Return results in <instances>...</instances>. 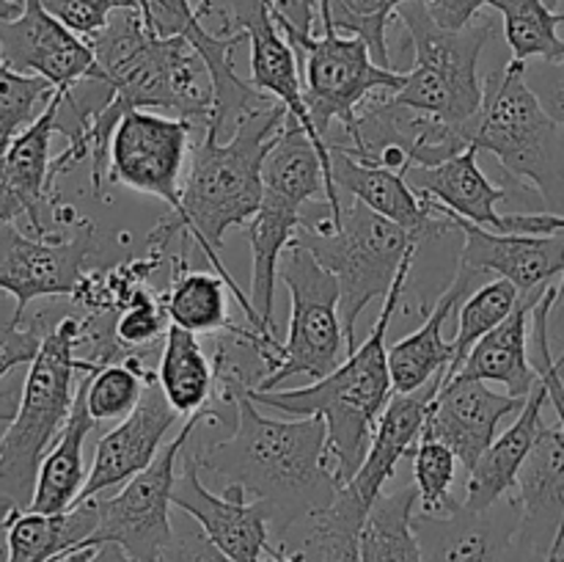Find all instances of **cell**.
I'll use <instances>...</instances> for the list:
<instances>
[{
  "instance_id": "6da1fadb",
  "label": "cell",
  "mask_w": 564,
  "mask_h": 562,
  "mask_svg": "<svg viewBox=\"0 0 564 562\" xmlns=\"http://www.w3.org/2000/svg\"><path fill=\"white\" fill-rule=\"evenodd\" d=\"M102 83L110 94L97 110L83 116L69 143L53 158L55 176L80 160L91 158V191L102 196L108 187L110 138L130 110H171L196 130H207L213 119V80L191 42L182 36H154L141 9H121L108 25L88 39Z\"/></svg>"
},
{
  "instance_id": "7a4b0ae2",
  "label": "cell",
  "mask_w": 564,
  "mask_h": 562,
  "mask_svg": "<svg viewBox=\"0 0 564 562\" xmlns=\"http://www.w3.org/2000/svg\"><path fill=\"white\" fill-rule=\"evenodd\" d=\"M215 375L235 397V424L231 433L215 444L196 450V444L187 441V452L202 472L226 485H237L248 499L264 501L270 529L279 543H284L297 521L328 507L339 490L325 419L264 417L248 397L251 383L246 375L218 361Z\"/></svg>"
},
{
  "instance_id": "3957f363",
  "label": "cell",
  "mask_w": 564,
  "mask_h": 562,
  "mask_svg": "<svg viewBox=\"0 0 564 562\" xmlns=\"http://www.w3.org/2000/svg\"><path fill=\"white\" fill-rule=\"evenodd\" d=\"M286 116L290 114L284 105L273 102L246 116L229 138H218L215 132L204 130L196 147L191 149V165L182 180V213L160 220L147 240L152 251L165 253V248L180 235L193 237L213 270H218L220 279L229 284V292L240 303L253 331L268 342L279 339L268 336L248 292L240 290L220 259V248L226 231L246 226L257 215L264 196V160L284 132Z\"/></svg>"
},
{
  "instance_id": "277c9868",
  "label": "cell",
  "mask_w": 564,
  "mask_h": 562,
  "mask_svg": "<svg viewBox=\"0 0 564 562\" xmlns=\"http://www.w3.org/2000/svg\"><path fill=\"white\" fill-rule=\"evenodd\" d=\"M416 251L408 253L405 262H402L394 287L383 298V309H380L364 345L347 353V358L334 372L325 375L323 380H314V383L297 386V389H248V397L257 406L273 408V411L290 413V417L325 419L328 450L334 457V472L339 485H345L361 468L380 413L394 397L386 334H389V325L394 320L397 306H400V295L413 270Z\"/></svg>"
},
{
  "instance_id": "5b68a950",
  "label": "cell",
  "mask_w": 564,
  "mask_h": 562,
  "mask_svg": "<svg viewBox=\"0 0 564 562\" xmlns=\"http://www.w3.org/2000/svg\"><path fill=\"white\" fill-rule=\"evenodd\" d=\"M86 317L66 314L44 331L42 350L28 364L17 413L0 435V554L3 529L11 516L28 510L36 490L39 466L58 439L75 406V372H94V364L80 358Z\"/></svg>"
},
{
  "instance_id": "8992f818",
  "label": "cell",
  "mask_w": 564,
  "mask_h": 562,
  "mask_svg": "<svg viewBox=\"0 0 564 562\" xmlns=\"http://www.w3.org/2000/svg\"><path fill=\"white\" fill-rule=\"evenodd\" d=\"M468 141L494 154L512 180L529 182L549 213L564 215V125L532 91L523 61L510 58L505 69L485 77L482 108Z\"/></svg>"
},
{
  "instance_id": "52a82bcc",
  "label": "cell",
  "mask_w": 564,
  "mask_h": 562,
  "mask_svg": "<svg viewBox=\"0 0 564 562\" xmlns=\"http://www.w3.org/2000/svg\"><path fill=\"white\" fill-rule=\"evenodd\" d=\"M295 240L303 242L314 259L339 281V314L345 325L347 353L358 347L356 328L364 309L389 295L405 257L422 246L419 237L356 198L341 207L336 226H330L325 215L312 224L303 220Z\"/></svg>"
},
{
  "instance_id": "ba28073f",
  "label": "cell",
  "mask_w": 564,
  "mask_h": 562,
  "mask_svg": "<svg viewBox=\"0 0 564 562\" xmlns=\"http://www.w3.org/2000/svg\"><path fill=\"white\" fill-rule=\"evenodd\" d=\"M397 14L411 36L413 66L405 72V86L391 94V99L444 125L466 127L482 108L479 55L494 36V22L482 17L452 31L433 20L422 0L402 3Z\"/></svg>"
},
{
  "instance_id": "9c48e42d",
  "label": "cell",
  "mask_w": 564,
  "mask_h": 562,
  "mask_svg": "<svg viewBox=\"0 0 564 562\" xmlns=\"http://www.w3.org/2000/svg\"><path fill=\"white\" fill-rule=\"evenodd\" d=\"M279 281L290 290L292 314L286 342L273 356V367L253 389L275 391L295 378L306 383L323 380L345 358V325H341L339 281L314 259L303 242L292 240L279 264Z\"/></svg>"
},
{
  "instance_id": "30bf717a",
  "label": "cell",
  "mask_w": 564,
  "mask_h": 562,
  "mask_svg": "<svg viewBox=\"0 0 564 562\" xmlns=\"http://www.w3.org/2000/svg\"><path fill=\"white\" fill-rule=\"evenodd\" d=\"M229 411H235V406L220 408V411L207 406L185 417L180 433L160 450L152 466L135 474L113 494L94 496L99 507V527L94 532L91 545L116 543L135 562H165L169 545L174 540L171 496H174L176 477H180L182 452L202 422L235 424V419H229Z\"/></svg>"
},
{
  "instance_id": "8fae6325",
  "label": "cell",
  "mask_w": 564,
  "mask_h": 562,
  "mask_svg": "<svg viewBox=\"0 0 564 562\" xmlns=\"http://www.w3.org/2000/svg\"><path fill=\"white\" fill-rule=\"evenodd\" d=\"M301 58L303 97L319 138L328 141L334 121L345 132L356 125L358 110L378 94H394L405 86V72L380 66L361 36H347L334 25L312 36H290Z\"/></svg>"
},
{
  "instance_id": "7c38bea8",
  "label": "cell",
  "mask_w": 564,
  "mask_h": 562,
  "mask_svg": "<svg viewBox=\"0 0 564 562\" xmlns=\"http://www.w3.org/2000/svg\"><path fill=\"white\" fill-rule=\"evenodd\" d=\"M191 132L193 125L180 116L130 110L110 138L108 185L163 198L171 215H180Z\"/></svg>"
},
{
  "instance_id": "4fadbf2b",
  "label": "cell",
  "mask_w": 564,
  "mask_h": 562,
  "mask_svg": "<svg viewBox=\"0 0 564 562\" xmlns=\"http://www.w3.org/2000/svg\"><path fill=\"white\" fill-rule=\"evenodd\" d=\"M171 501L235 562H301L290 545L270 540L273 529L264 501L248 499L237 485H226L224 494H213L187 446Z\"/></svg>"
},
{
  "instance_id": "5bb4252c",
  "label": "cell",
  "mask_w": 564,
  "mask_h": 562,
  "mask_svg": "<svg viewBox=\"0 0 564 562\" xmlns=\"http://www.w3.org/2000/svg\"><path fill=\"white\" fill-rule=\"evenodd\" d=\"M97 253V226L80 220L72 237H33L0 224V292L14 298L20 317L39 298L75 295L86 262Z\"/></svg>"
},
{
  "instance_id": "9a60e30c",
  "label": "cell",
  "mask_w": 564,
  "mask_h": 562,
  "mask_svg": "<svg viewBox=\"0 0 564 562\" xmlns=\"http://www.w3.org/2000/svg\"><path fill=\"white\" fill-rule=\"evenodd\" d=\"M413 529L424 562H545L521 540V501L512 490L485 510H416Z\"/></svg>"
},
{
  "instance_id": "2e32d148",
  "label": "cell",
  "mask_w": 564,
  "mask_h": 562,
  "mask_svg": "<svg viewBox=\"0 0 564 562\" xmlns=\"http://www.w3.org/2000/svg\"><path fill=\"white\" fill-rule=\"evenodd\" d=\"M61 105L64 91H55L36 121L28 125L0 158V224L25 218L33 237L58 235L44 224V215H50L55 226L77 220L69 207H61L50 158V141L53 132H58Z\"/></svg>"
},
{
  "instance_id": "e0dca14e",
  "label": "cell",
  "mask_w": 564,
  "mask_h": 562,
  "mask_svg": "<svg viewBox=\"0 0 564 562\" xmlns=\"http://www.w3.org/2000/svg\"><path fill=\"white\" fill-rule=\"evenodd\" d=\"M0 50L6 64L44 77L55 91L69 94L77 83L102 80L91 44L50 14L42 0H22L20 14L0 17Z\"/></svg>"
},
{
  "instance_id": "ac0fdd59",
  "label": "cell",
  "mask_w": 564,
  "mask_h": 562,
  "mask_svg": "<svg viewBox=\"0 0 564 562\" xmlns=\"http://www.w3.org/2000/svg\"><path fill=\"white\" fill-rule=\"evenodd\" d=\"M176 419H180V413L165 397L158 375H149L147 389H143L138 406L97 441L94 463L88 468L86 485H83L77 501L119 490L135 474L152 466V461L163 450V439L174 428Z\"/></svg>"
},
{
  "instance_id": "d6986e66",
  "label": "cell",
  "mask_w": 564,
  "mask_h": 562,
  "mask_svg": "<svg viewBox=\"0 0 564 562\" xmlns=\"http://www.w3.org/2000/svg\"><path fill=\"white\" fill-rule=\"evenodd\" d=\"M435 207L455 229L463 231L466 242L460 248V264H468L477 273H496L499 279L512 281L521 295L543 290L564 273V229L554 235H512L485 229L449 213L438 202Z\"/></svg>"
},
{
  "instance_id": "ffe728a7",
  "label": "cell",
  "mask_w": 564,
  "mask_h": 562,
  "mask_svg": "<svg viewBox=\"0 0 564 562\" xmlns=\"http://www.w3.org/2000/svg\"><path fill=\"white\" fill-rule=\"evenodd\" d=\"M330 180L334 187L347 193L356 202L367 204L383 218L394 220L405 231H411L419 240L441 237L452 229L449 220L438 213L433 198L422 196L400 171L383 169V165H369L347 154L339 143H330Z\"/></svg>"
},
{
  "instance_id": "44dd1931",
  "label": "cell",
  "mask_w": 564,
  "mask_h": 562,
  "mask_svg": "<svg viewBox=\"0 0 564 562\" xmlns=\"http://www.w3.org/2000/svg\"><path fill=\"white\" fill-rule=\"evenodd\" d=\"M527 406V397L499 395L485 380H452L441 386L427 428L449 446L463 472H471L499 435V422Z\"/></svg>"
},
{
  "instance_id": "7402d4cb",
  "label": "cell",
  "mask_w": 564,
  "mask_h": 562,
  "mask_svg": "<svg viewBox=\"0 0 564 562\" xmlns=\"http://www.w3.org/2000/svg\"><path fill=\"white\" fill-rule=\"evenodd\" d=\"M521 501V540L549 560L556 538L564 532V430L545 424L538 444L516 479Z\"/></svg>"
},
{
  "instance_id": "603a6c76",
  "label": "cell",
  "mask_w": 564,
  "mask_h": 562,
  "mask_svg": "<svg viewBox=\"0 0 564 562\" xmlns=\"http://www.w3.org/2000/svg\"><path fill=\"white\" fill-rule=\"evenodd\" d=\"M549 287L518 298L510 317L468 350L466 361L452 380H485V383H501L512 397L532 395L534 386L540 383V375L532 364V353H529V342H532L529 323H532L534 306L543 301Z\"/></svg>"
},
{
  "instance_id": "cb8c5ba5",
  "label": "cell",
  "mask_w": 564,
  "mask_h": 562,
  "mask_svg": "<svg viewBox=\"0 0 564 562\" xmlns=\"http://www.w3.org/2000/svg\"><path fill=\"white\" fill-rule=\"evenodd\" d=\"M441 386H444V375L430 380L422 389L411 391V395H394L386 411L380 413L378 428H375L372 444H369L367 457H364L361 468L347 479L358 496L367 501L378 499L389 479L397 474V463L405 455H411L416 446L419 435H422L424 422H427L430 411L435 406Z\"/></svg>"
},
{
  "instance_id": "d4e9b609",
  "label": "cell",
  "mask_w": 564,
  "mask_h": 562,
  "mask_svg": "<svg viewBox=\"0 0 564 562\" xmlns=\"http://www.w3.org/2000/svg\"><path fill=\"white\" fill-rule=\"evenodd\" d=\"M474 279H477V270L457 262L455 279L446 287L444 295L438 298V303H435L433 312L427 314L422 328L408 334L405 339L394 342V347H389V367L391 380H394V395H411V391L427 386L430 380L446 375L452 356H455V347H452V342L444 336V325L446 320L457 312V306L466 301Z\"/></svg>"
},
{
  "instance_id": "484cf974",
  "label": "cell",
  "mask_w": 564,
  "mask_h": 562,
  "mask_svg": "<svg viewBox=\"0 0 564 562\" xmlns=\"http://www.w3.org/2000/svg\"><path fill=\"white\" fill-rule=\"evenodd\" d=\"M549 406V389L540 380L532 395L527 397V406L518 411V419L494 439V444L482 452L477 466L468 472L466 483V501L463 505L471 510H485L501 496L516 488L518 472L527 463L529 452L538 444L543 433V408Z\"/></svg>"
},
{
  "instance_id": "4316f807",
  "label": "cell",
  "mask_w": 564,
  "mask_h": 562,
  "mask_svg": "<svg viewBox=\"0 0 564 562\" xmlns=\"http://www.w3.org/2000/svg\"><path fill=\"white\" fill-rule=\"evenodd\" d=\"M477 154V147H468L438 165H419L408 174V180H413V187L422 196L433 198L449 213L485 229L505 231V215L496 209V204L505 202L507 191L485 176Z\"/></svg>"
},
{
  "instance_id": "83f0119b",
  "label": "cell",
  "mask_w": 564,
  "mask_h": 562,
  "mask_svg": "<svg viewBox=\"0 0 564 562\" xmlns=\"http://www.w3.org/2000/svg\"><path fill=\"white\" fill-rule=\"evenodd\" d=\"M97 527V499L77 501L64 512L22 510L3 529V562H61L75 551L91 549Z\"/></svg>"
},
{
  "instance_id": "f1b7e54d",
  "label": "cell",
  "mask_w": 564,
  "mask_h": 562,
  "mask_svg": "<svg viewBox=\"0 0 564 562\" xmlns=\"http://www.w3.org/2000/svg\"><path fill=\"white\" fill-rule=\"evenodd\" d=\"M303 224V207L281 193L264 187L262 204L257 215L246 224L248 242H251V298L253 309L262 317L268 336H275V284H279V264L290 242L295 240Z\"/></svg>"
},
{
  "instance_id": "f546056e",
  "label": "cell",
  "mask_w": 564,
  "mask_h": 562,
  "mask_svg": "<svg viewBox=\"0 0 564 562\" xmlns=\"http://www.w3.org/2000/svg\"><path fill=\"white\" fill-rule=\"evenodd\" d=\"M94 428H97V422L88 413L86 386L80 380L69 419H66L58 439L53 441L42 466H39L36 490H33V501L28 510L64 512L75 505L88 477L86 461H83V446H86L88 433Z\"/></svg>"
},
{
  "instance_id": "4dcf8cb0",
  "label": "cell",
  "mask_w": 564,
  "mask_h": 562,
  "mask_svg": "<svg viewBox=\"0 0 564 562\" xmlns=\"http://www.w3.org/2000/svg\"><path fill=\"white\" fill-rule=\"evenodd\" d=\"M372 501L339 485L334 501L308 516V532L295 551L301 562H361V532Z\"/></svg>"
},
{
  "instance_id": "1f68e13d",
  "label": "cell",
  "mask_w": 564,
  "mask_h": 562,
  "mask_svg": "<svg viewBox=\"0 0 564 562\" xmlns=\"http://www.w3.org/2000/svg\"><path fill=\"white\" fill-rule=\"evenodd\" d=\"M158 380L180 417H191V413L209 406V400L215 397L218 375H215V364L209 361L202 342H198V334L171 323V328L165 331Z\"/></svg>"
},
{
  "instance_id": "d6a6232c",
  "label": "cell",
  "mask_w": 564,
  "mask_h": 562,
  "mask_svg": "<svg viewBox=\"0 0 564 562\" xmlns=\"http://www.w3.org/2000/svg\"><path fill=\"white\" fill-rule=\"evenodd\" d=\"M416 507V483L380 494L364 523L361 562H424L422 543L413 529Z\"/></svg>"
},
{
  "instance_id": "836d02e7",
  "label": "cell",
  "mask_w": 564,
  "mask_h": 562,
  "mask_svg": "<svg viewBox=\"0 0 564 562\" xmlns=\"http://www.w3.org/2000/svg\"><path fill=\"white\" fill-rule=\"evenodd\" d=\"M490 9L499 11L501 20H505V39L512 50V61H523V64H529V61L562 64V9H554L549 0H494Z\"/></svg>"
},
{
  "instance_id": "e575fe53",
  "label": "cell",
  "mask_w": 564,
  "mask_h": 562,
  "mask_svg": "<svg viewBox=\"0 0 564 562\" xmlns=\"http://www.w3.org/2000/svg\"><path fill=\"white\" fill-rule=\"evenodd\" d=\"M226 284L218 273L204 270H176L171 279L169 295H163L169 320L180 328L193 334H218V331H235L226 309Z\"/></svg>"
},
{
  "instance_id": "d590c367",
  "label": "cell",
  "mask_w": 564,
  "mask_h": 562,
  "mask_svg": "<svg viewBox=\"0 0 564 562\" xmlns=\"http://www.w3.org/2000/svg\"><path fill=\"white\" fill-rule=\"evenodd\" d=\"M521 292L516 290V284L507 279L488 281L485 287H479L477 292L466 298V301L457 306V334L452 339V347H455V356H452L449 369L444 375V383H449L457 375V369L466 361L468 350L482 339L485 334L496 328L499 323H505L510 317V312L516 309Z\"/></svg>"
},
{
  "instance_id": "8d00e7d4",
  "label": "cell",
  "mask_w": 564,
  "mask_h": 562,
  "mask_svg": "<svg viewBox=\"0 0 564 562\" xmlns=\"http://www.w3.org/2000/svg\"><path fill=\"white\" fill-rule=\"evenodd\" d=\"M149 375L152 372L143 369L141 356L102 364L88 372L83 386H86V406L94 422H121L141 400Z\"/></svg>"
},
{
  "instance_id": "74e56055",
  "label": "cell",
  "mask_w": 564,
  "mask_h": 562,
  "mask_svg": "<svg viewBox=\"0 0 564 562\" xmlns=\"http://www.w3.org/2000/svg\"><path fill=\"white\" fill-rule=\"evenodd\" d=\"M402 3H411V0H323L319 20L325 25H334L339 33H347V36H361L380 66L397 69V66H391L386 33H389L391 17L397 14ZM422 3H430V0H422Z\"/></svg>"
},
{
  "instance_id": "f35d334b",
  "label": "cell",
  "mask_w": 564,
  "mask_h": 562,
  "mask_svg": "<svg viewBox=\"0 0 564 562\" xmlns=\"http://www.w3.org/2000/svg\"><path fill=\"white\" fill-rule=\"evenodd\" d=\"M457 466H460V461H457L455 452L424 422L422 435L413 446V483L419 488V510L438 516V512H449L460 505L452 496Z\"/></svg>"
},
{
  "instance_id": "ab89813d",
  "label": "cell",
  "mask_w": 564,
  "mask_h": 562,
  "mask_svg": "<svg viewBox=\"0 0 564 562\" xmlns=\"http://www.w3.org/2000/svg\"><path fill=\"white\" fill-rule=\"evenodd\" d=\"M0 17H6L3 6H0ZM53 94V83L39 75L17 72L14 66L6 64L3 50H0V158L14 143V138L36 121V108L47 105Z\"/></svg>"
},
{
  "instance_id": "60d3db41",
  "label": "cell",
  "mask_w": 564,
  "mask_h": 562,
  "mask_svg": "<svg viewBox=\"0 0 564 562\" xmlns=\"http://www.w3.org/2000/svg\"><path fill=\"white\" fill-rule=\"evenodd\" d=\"M11 295H0V380L14 372L22 364H31L42 350L44 323L42 317L25 325V317L17 314V306H9Z\"/></svg>"
},
{
  "instance_id": "b9f144b4",
  "label": "cell",
  "mask_w": 564,
  "mask_h": 562,
  "mask_svg": "<svg viewBox=\"0 0 564 562\" xmlns=\"http://www.w3.org/2000/svg\"><path fill=\"white\" fill-rule=\"evenodd\" d=\"M165 317H169V312H165L163 298H154L147 287H141L116 317V339L130 350L149 345L163 334Z\"/></svg>"
},
{
  "instance_id": "7bdbcfd3",
  "label": "cell",
  "mask_w": 564,
  "mask_h": 562,
  "mask_svg": "<svg viewBox=\"0 0 564 562\" xmlns=\"http://www.w3.org/2000/svg\"><path fill=\"white\" fill-rule=\"evenodd\" d=\"M50 14L58 17L66 28L83 36L88 42L97 36L110 17L121 9H141L138 0H42Z\"/></svg>"
},
{
  "instance_id": "ee69618b",
  "label": "cell",
  "mask_w": 564,
  "mask_h": 562,
  "mask_svg": "<svg viewBox=\"0 0 564 562\" xmlns=\"http://www.w3.org/2000/svg\"><path fill=\"white\" fill-rule=\"evenodd\" d=\"M165 562H235L231 556H226L207 534L202 532V527H176L174 540L169 545V554Z\"/></svg>"
},
{
  "instance_id": "f6af8a7d",
  "label": "cell",
  "mask_w": 564,
  "mask_h": 562,
  "mask_svg": "<svg viewBox=\"0 0 564 562\" xmlns=\"http://www.w3.org/2000/svg\"><path fill=\"white\" fill-rule=\"evenodd\" d=\"M527 83L538 94L543 108L564 125V61L562 64L540 61V66L527 64Z\"/></svg>"
},
{
  "instance_id": "bcb514c9",
  "label": "cell",
  "mask_w": 564,
  "mask_h": 562,
  "mask_svg": "<svg viewBox=\"0 0 564 562\" xmlns=\"http://www.w3.org/2000/svg\"><path fill=\"white\" fill-rule=\"evenodd\" d=\"M268 3L286 36H312L323 0H268Z\"/></svg>"
},
{
  "instance_id": "7dc6e473",
  "label": "cell",
  "mask_w": 564,
  "mask_h": 562,
  "mask_svg": "<svg viewBox=\"0 0 564 562\" xmlns=\"http://www.w3.org/2000/svg\"><path fill=\"white\" fill-rule=\"evenodd\" d=\"M490 3H494V0H430L427 9L438 25L460 31L468 22L477 20L479 11L488 9ZM549 3L556 9V0H549Z\"/></svg>"
},
{
  "instance_id": "c3c4849f",
  "label": "cell",
  "mask_w": 564,
  "mask_h": 562,
  "mask_svg": "<svg viewBox=\"0 0 564 562\" xmlns=\"http://www.w3.org/2000/svg\"><path fill=\"white\" fill-rule=\"evenodd\" d=\"M556 226L564 229V215L556 218ZM551 325H554L556 336L564 342V273L560 284H556V298H554V306H551Z\"/></svg>"
},
{
  "instance_id": "681fc988",
  "label": "cell",
  "mask_w": 564,
  "mask_h": 562,
  "mask_svg": "<svg viewBox=\"0 0 564 562\" xmlns=\"http://www.w3.org/2000/svg\"><path fill=\"white\" fill-rule=\"evenodd\" d=\"M83 562H135V560H132L121 545L102 543V545H94V551Z\"/></svg>"
},
{
  "instance_id": "f907efd6",
  "label": "cell",
  "mask_w": 564,
  "mask_h": 562,
  "mask_svg": "<svg viewBox=\"0 0 564 562\" xmlns=\"http://www.w3.org/2000/svg\"><path fill=\"white\" fill-rule=\"evenodd\" d=\"M17 402L20 397H14V391H0V422H11V417L17 413Z\"/></svg>"
},
{
  "instance_id": "816d5d0a",
  "label": "cell",
  "mask_w": 564,
  "mask_h": 562,
  "mask_svg": "<svg viewBox=\"0 0 564 562\" xmlns=\"http://www.w3.org/2000/svg\"><path fill=\"white\" fill-rule=\"evenodd\" d=\"M545 562H564V532L560 534V538H556L554 549H551L549 560H545Z\"/></svg>"
},
{
  "instance_id": "f5cc1de1",
  "label": "cell",
  "mask_w": 564,
  "mask_h": 562,
  "mask_svg": "<svg viewBox=\"0 0 564 562\" xmlns=\"http://www.w3.org/2000/svg\"><path fill=\"white\" fill-rule=\"evenodd\" d=\"M554 367H556V375H560V383L564 389V350L560 353V356H554Z\"/></svg>"
},
{
  "instance_id": "db71d44e",
  "label": "cell",
  "mask_w": 564,
  "mask_h": 562,
  "mask_svg": "<svg viewBox=\"0 0 564 562\" xmlns=\"http://www.w3.org/2000/svg\"><path fill=\"white\" fill-rule=\"evenodd\" d=\"M556 6H562V11H564V0H556Z\"/></svg>"
}]
</instances>
